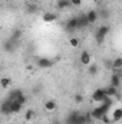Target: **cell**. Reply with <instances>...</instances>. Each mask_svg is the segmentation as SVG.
<instances>
[{
    "mask_svg": "<svg viewBox=\"0 0 122 124\" xmlns=\"http://www.w3.org/2000/svg\"><path fill=\"white\" fill-rule=\"evenodd\" d=\"M79 62H81L82 65H85V66H88V65L91 63L92 62V56H91V54H89V51H82V52H81Z\"/></svg>",
    "mask_w": 122,
    "mask_h": 124,
    "instance_id": "obj_6",
    "label": "cell"
},
{
    "mask_svg": "<svg viewBox=\"0 0 122 124\" xmlns=\"http://www.w3.org/2000/svg\"><path fill=\"white\" fill-rule=\"evenodd\" d=\"M69 1H70V6H76V7L82 4V0H69Z\"/></svg>",
    "mask_w": 122,
    "mask_h": 124,
    "instance_id": "obj_27",
    "label": "cell"
},
{
    "mask_svg": "<svg viewBox=\"0 0 122 124\" xmlns=\"http://www.w3.org/2000/svg\"><path fill=\"white\" fill-rule=\"evenodd\" d=\"M112 69H122V58L118 56L112 61Z\"/></svg>",
    "mask_w": 122,
    "mask_h": 124,
    "instance_id": "obj_20",
    "label": "cell"
},
{
    "mask_svg": "<svg viewBox=\"0 0 122 124\" xmlns=\"http://www.w3.org/2000/svg\"><path fill=\"white\" fill-rule=\"evenodd\" d=\"M105 66H106L108 69H112V61H106L105 62Z\"/></svg>",
    "mask_w": 122,
    "mask_h": 124,
    "instance_id": "obj_28",
    "label": "cell"
},
{
    "mask_svg": "<svg viewBox=\"0 0 122 124\" xmlns=\"http://www.w3.org/2000/svg\"><path fill=\"white\" fill-rule=\"evenodd\" d=\"M85 16H86V20H88V23L89 25H93L96 20H98V12L96 10H89L88 13H85Z\"/></svg>",
    "mask_w": 122,
    "mask_h": 124,
    "instance_id": "obj_11",
    "label": "cell"
},
{
    "mask_svg": "<svg viewBox=\"0 0 122 124\" xmlns=\"http://www.w3.org/2000/svg\"><path fill=\"white\" fill-rule=\"evenodd\" d=\"M78 17V31H81V29H85V28H88L89 26V23H88V20H86V16L85 15H79V16H76Z\"/></svg>",
    "mask_w": 122,
    "mask_h": 124,
    "instance_id": "obj_10",
    "label": "cell"
},
{
    "mask_svg": "<svg viewBox=\"0 0 122 124\" xmlns=\"http://www.w3.org/2000/svg\"><path fill=\"white\" fill-rule=\"evenodd\" d=\"M16 101H17L19 104H22V105H25V104L27 102V97H26L25 94H22V95H19V97L16 98Z\"/></svg>",
    "mask_w": 122,
    "mask_h": 124,
    "instance_id": "obj_23",
    "label": "cell"
},
{
    "mask_svg": "<svg viewBox=\"0 0 122 124\" xmlns=\"http://www.w3.org/2000/svg\"><path fill=\"white\" fill-rule=\"evenodd\" d=\"M122 118V108H115L114 111H112V116H111V120L112 121H119Z\"/></svg>",
    "mask_w": 122,
    "mask_h": 124,
    "instance_id": "obj_15",
    "label": "cell"
},
{
    "mask_svg": "<svg viewBox=\"0 0 122 124\" xmlns=\"http://www.w3.org/2000/svg\"><path fill=\"white\" fill-rule=\"evenodd\" d=\"M43 108H45L46 111H55V110L58 108V104H56L55 100H47V101H45Z\"/></svg>",
    "mask_w": 122,
    "mask_h": 124,
    "instance_id": "obj_12",
    "label": "cell"
},
{
    "mask_svg": "<svg viewBox=\"0 0 122 124\" xmlns=\"http://www.w3.org/2000/svg\"><path fill=\"white\" fill-rule=\"evenodd\" d=\"M22 108H23V105L19 104L16 100H13V101L10 102V111H12V114H17V113H20Z\"/></svg>",
    "mask_w": 122,
    "mask_h": 124,
    "instance_id": "obj_13",
    "label": "cell"
},
{
    "mask_svg": "<svg viewBox=\"0 0 122 124\" xmlns=\"http://www.w3.org/2000/svg\"><path fill=\"white\" fill-rule=\"evenodd\" d=\"M103 93H105V95H106V97H109V98H112V97L119 98L118 88H115V87H112V85H108L106 88H103Z\"/></svg>",
    "mask_w": 122,
    "mask_h": 124,
    "instance_id": "obj_8",
    "label": "cell"
},
{
    "mask_svg": "<svg viewBox=\"0 0 122 124\" xmlns=\"http://www.w3.org/2000/svg\"><path fill=\"white\" fill-rule=\"evenodd\" d=\"M79 43H81V40H79V38H76V36H73V38L69 39V45H70L72 48H78Z\"/></svg>",
    "mask_w": 122,
    "mask_h": 124,
    "instance_id": "obj_22",
    "label": "cell"
},
{
    "mask_svg": "<svg viewBox=\"0 0 122 124\" xmlns=\"http://www.w3.org/2000/svg\"><path fill=\"white\" fill-rule=\"evenodd\" d=\"M101 121H102L103 124H111V123H112V120L109 118V116H108V114H103V116H102V118H101Z\"/></svg>",
    "mask_w": 122,
    "mask_h": 124,
    "instance_id": "obj_25",
    "label": "cell"
},
{
    "mask_svg": "<svg viewBox=\"0 0 122 124\" xmlns=\"http://www.w3.org/2000/svg\"><path fill=\"white\" fill-rule=\"evenodd\" d=\"M22 94H23V91H22V90H19V88H16V90H12V91L9 93V95H7V98L13 101V100H16V98H17L19 95H22Z\"/></svg>",
    "mask_w": 122,
    "mask_h": 124,
    "instance_id": "obj_18",
    "label": "cell"
},
{
    "mask_svg": "<svg viewBox=\"0 0 122 124\" xmlns=\"http://www.w3.org/2000/svg\"><path fill=\"white\" fill-rule=\"evenodd\" d=\"M53 63L55 62L52 59H49V58H39L37 59V66L39 68H50V66H53Z\"/></svg>",
    "mask_w": 122,
    "mask_h": 124,
    "instance_id": "obj_9",
    "label": "cell"
},
{
    "mask_svg": "<svg viewBox=\"0 0 122 124\" xmlns=\"http://www.w3.org/2000/svg\"><path fill=\"white\" fill-rule=\"evenodd\" d=\"M75 102H76V104L83 102V95H82V94H76V95H75Z\"/></svg>",
    "mask_w": 122,
    "mask_h": 124,
    "instance_id": "obj_26",
    "label": "cell"
},
{
    "mask_svg": "<svg viewBox=\"0 0 122 124\" xmlns=\"http://www.w3.org/2000/svg\"><path fill=\"white\" fill-rule=\"evenodd\" d=\"M20 36H22V32L19 31V29H16V31L13 32V35H12L10 38H12V39H14V40H19V38H20Z\"/></svg>",
    "mask_w": 122,
    "mask_h": 124,
    "instance_id": "obj_24",
    "label": "cell"
},
{
    "mask_svg": "<svg viewBox=\"0 0 122 124\" xmlns=\"http://www.w3.org/2000/svg\"><path fill=\"white\" fill-rule=\"evenodd\" d=\"M76 28H78V17H76V16L68 19V22L65 23V31L68 32V33H72V32L78 31Z\"/></svg>",
    "mask_w": 122,
    "mask_h": 124,
    "instance_id": "obj_2",
    "label": "cell"
},
{
    "mask_svg": "<svg viewBox=\"0 0 122 124\" xmlns=\"http://www.w3.org/2000/svg\"><path fill=\"white\" fill-rule=\"evenodd\" d=\"M98 72H99V66H98V63H93V62H91V63L88 65V74H89L91 77H95Z\"/></svg>",
    "mask_w": 122,
    "mask_h": 124,
    "instance_id": "obj_14",
    "label": "cell"
},
{
    "mask_svg": "<svg viewBox=\"0 0 122 124\" xmlns=\"http://www.w3.org/2000/svg\"><path fill=\"white\" fill-rule=\"evenodd\" d=\"M33 118H34V110L29 108V110L25 113V120H26V121H30V120H33Z\"/></svg>",
    "mask_w": 122,
    "mask_h": 124,
    "instance_id": "obj_21",
    "label": "cell"
},
{
    "mask_svg": "<svg viewBox=\"0 0 122 124\" xmlns=\"http://www.w3.org/2000/svg\"><path fill=\"white\" fill-rule=\"evenodd\" d=\"M10 102H12V100L6 98V100L0 104V113H1L3 116H10V114H12V111H10Z\"/></svg>",
    "mask_w": 122,
    "mask_h": 124,
    "instance_id": "obj_5",
    "label": "cell"
},
{
    "mask_svg": "<svg viewBox=\"0 0 122 124\" xmlns=\"http://www.w3.org/2000/svg\"><path fill=\"white\" fill-rule=\"evenodd\" d=\"M109 32H111V28H109V26H106V25L99 26V28H98V31H96V35H95L96 42H98V43H102V42H103V39H105V36H106Z\"/></svg>",
    "mask_w": 122,
    "mask_h": 124,
    "instance_id": "obj_1",
    "label": "cell"
},
{
    "mask_svg": "<svg viewBox=\"0 0 122 124\" xmlns=\"http://www.w3.org/2000/svg\"><path fill=\"white\" fill-rule=\"evenodd\" d=\"M3 48H4V51H6V52L13 54V52L16 51V48H17V40H14V39H12V38H10V39L4 40Z\"/></svg>",
    "mask_w": 122,
    "mask_h": 124,
    "instance_id": "obj_3",
    "label": "cell"
},
{
    "mask_svg": "<svg viewBox=\"0 0 122 124\" xmlns=\"http://www.w3.org/2000/svg\"><path fill=\"white\" fill-rule=\"evenodd\" d=\"M0 78H1V77H0Z\"/></svg>",
    "mask_w": 122,
    "mask_h": 124,
    "instance_id": "obj_29",
    "label": "cell"
},
{
    "mask_svg": "<svg viewBox=\"0 0 122 124\" xmlns=\"http://www.w3.org/2000/svg\"><path fill=\"white\" fill-rule=\"evenodd\" d=\"M58 15L56 13H53V12H46V13H43L42 15V19H43V22H46V23H52V22H56L58 20Z\"/></svg>",
    "mask_w": 122,
    "mask_h": 124,
    "instance_id": "obj_7",
    "label": "cell"
},
{
    "mask_svg": "<svg viewBox=\"0 0 122 124\" xmlns=\"http://www.w3.org/2000/svg\"><path fill=\"white\" fill-rule=\"evenodd\" d=\"M106 98V95H105V93H103V88H98V90H95L93 91V94H92V101L93 102H102L103 100Z\"/></svg>",
    "mask_w": 122,
    "mask_h": 124,
    "instance_id": "obj_4",
    "label": "cell"
},
{
    "mask_svg": "<svg viewBox=\"0 0 122 124\" xmlns=\"http://www.w3.org/2000/svg\"><path fill=\"white\" fill-rule=\"evenodd\" d=\"M68 7H70V1L69 0H58L56 1V9L58 10H65Z\"/></svg>",
    "mask_w": 122,
    "mask_h": 124,
    "instance_id": "obj_16",
    "label": "cell"
},
{
    "mask_svg": "<svg viewBox=\"0 0 122 124\" xmlns=\"http://www.w3.org/2000/svg\"><path fill=\"white\" fill-rule=\"evenodd\" d=\"M10 84H12V79H10L9 77H1V78H0V87H1V88L6 90V88L10 87Z\"/></svg>",
    "mask_w": 122,
    "mask_h": 124,
    "instance_id": "obj_19",
    "label": "cell"
},
{
    "mask_svg": "<svg viewBox=\"0 0 122 124\" xmlns=\"http://www.w3.org/2000/svg\"><path fill=\"white\" fill-rule=\"evenodd\" d=\"M25 10H26V13L34 15V13L37 12V4H36V3H27L26 7H25Z\"/></svg>",
    "mask_w": 122,
    "mask_h": 124,
    "instance_id": "obj_17",
    "label": "cell"
}]
</instances>
